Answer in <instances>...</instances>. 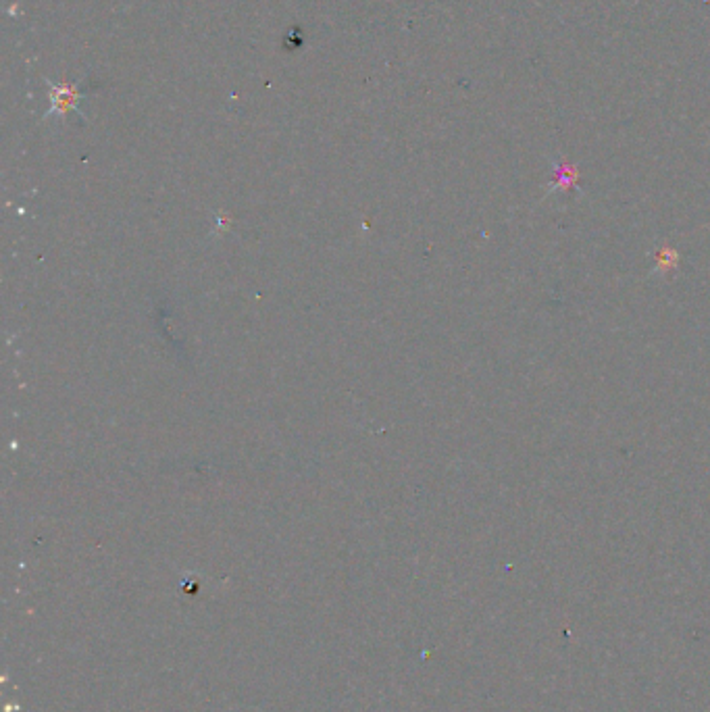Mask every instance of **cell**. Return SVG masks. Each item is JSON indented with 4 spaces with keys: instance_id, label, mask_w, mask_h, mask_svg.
I'll return each mask as SVG.
<instances>
[{
    "instance_id": "1",
    "label": "cell",
    "mask_w": 710,
    "mask_h": 712,
    "mask_svg": "<svg viewBox=\"0 0 710 712\" xmlns=\"http://www.w3.org/2000/svg\"><path fill=\"white\" fill-rule=\"evenodd\" d=\"M46 90H48L50 107H48L46 115L42 117L44 121L55 119V117L63 119V117H67L69 111H75L80 117H84L80 111V100L84 96V88L80 84H73V82L57 84V82L46 80Z\"/></svg>"
}]
</instances>
